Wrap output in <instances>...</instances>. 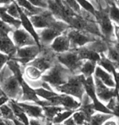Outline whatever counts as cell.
<instances>
[{"label":"cell","instance_id":"6da1fadb","mask_svg":"<svg viewBox=\"0 0 119 125\" xmlns=\"http://www.w3.org/2000/svg\"><path fill=\"white\" fill-rule=\"evenodd\" d=\"M72 75L73 74L70 70L56 61L51 69L43 74L41 79L47 83L52 88H55L66 83Z\"/></svg>","mask_w":119,"mask_h":125},{"label":"cell","instance_id":"7a4b0ae2","mask_svg":"<svg viewBox=\"0 0 119 125\" xmlns=\"http://www.w3.org/2000/svg\"><path fill=\"white\" fill-rule=\"evenodd\" d=\"M6 74L5 76L3 70L0 71V87L3 89V93L10 99H13L16 101H19L21 97L22 91L20 88V83L16 78L12 74L11 70L6 65Z\"/></svg>","mask_w":119,"mask_h":125},{"label":"cell","instance_id":"3957f363","mask_svg":"<svg viewBox=\"0 0 119 125\" xmlns=\"http://www.w3.org/2000/svg\"><path fill=\"white\" fill-rule=\"evenodd\" d=\"M84 79H85V77L81 74H73L69 78L66 83H64L62 86H59L57 88H53V90L58 93L72 96L80 101L83 95L85 94L83 86Z\"/></svg>","mask_w":119,"mask_h":125},{"label":"cell","instance_id":"277c9868","mask_svg":"<svg viewBox=\"0 0 119 125\" xmlns=\"http://www.w3.org/2000/svg\"><path fill=\"white\" fill-rule=\"evenodd\" d=\"M56 61V53L51 49L50 46H41V52L39 55L27 65H32L44 74L51 69Z\"/></svg>","mask_w":119,"mask_h":125},{"label":"cell","instance_id":"5b68a950","mask_svg":"<svg viewBox=\"0 0 119 125\" xmlns=\"http://www.w3.org/2000/svg\"><path fill=\"white\" fill-rule=\"evenodd\" d=\"M70 28L67 23L58 20L53 27L45 28L37 31L39 38V43L41 46H50L55 38Z\"/></svg>","mask_w":119,"mask_h":125},{"label":"cell","instance_id":"8992f818","mask_svg":"<svg viewBox=\"0 0 119 125\" xmlns=\"http://www.w3.org/2000/svg\"><path fill=\"white\" fill-rule=\"evenodd\" d=\"M94 16L104 41H106L107 43H113V41H115L113 39V23L109 18L108 12L105 10H96Z\"/></svg>","mask_w":119,"mask_h":125},{"label":"cell","instance_id":"52a82bcc","mask_svg":"<svg viewBox=\"0 0 119 125\" xmlns=\"http://www.w3.org/2000/svg\"><path fill=\"white\" fill-rule=\"evenodd\" d=\"M56 60L65 68L73 73V74H79L81 66L83 64L78 53L74 50H69L64 53L56 54Z\"/></svg>","mask_w":119,"mask_h":125},{"label":"cell","instance_id":"ba28073f","mask_svg":"<svg viewBox=\"0 0 119 125\" xmlns=\"http://www.w3.org/2000/svg\"><path fill=\"white\" fill-rule=\"evenodd\" d=\"M66 34L70 42V50L82 48L88 43H93L98 40L95 35L91 34L89 33L80 31L73 28L68 30Z\"/></svg>","mask_w":119,"mask_h":125},{"label":"cell","instance_id":"9c48e42d","mask_svg":"<svg viewBox=\"0 0 119 125\" xmlns=\"http://www.w3.org/2000/svg\"><path fill=\"white\" fill-rule=\"evenodd\" d=\"M41 52V45H32V46H26L23 48H17L16 52V55L11 59L17 61L20 63V65L22 67H25L34 61L37 56Z\"/></svg>","mask_w":119,"mask_h":125},{"label":"cell","instance_id":"30bf717a","mask_svg":"<svg viewBox=\"0 0 119 125\" xmlns=\"http://www.w3.org/2000/svg\"><path fill=\"white\" fill-rule=\"evenodd\" d=\"M29 20L35 29H45V28L53 27L57 21V19L52 15L48 9L44 10L38 15H34L29 16Z\"/></svg>","mask_w":119,"mask_h":125},{"label":"cell","instance_id":"8fae6325","mask_svg":"<svg viewBox=\"0 0 119 125\" xmlns=\"http://www.w3.org/2000/svg\"><path fill=\"white\" fill-rule=\"evenodd\" d=\"M52 103V105L61 106L65 110H78L81 105V103L78 99L74 98L73 96L66 95V94L60 93L59 95L55 97L51 98L48 100Z\"/></svg>","mask_w":119,"mask_h":125},{"label":"cell","instance_id":"7c38bea8","mask_svg":"<svg viewBox=\"0 0 119 125\" xmlns=\"http://www.w3.org/2000/svg\"><path fill=\"white\" fill-rule=\"evenodd\" d=\"M94 77V82H95V94L100 101H101L104 103H108L109 101L111 98L116 97L118 95V93L115 88H109L106 85L102 83L99 79L96 77Z\"/></svg>","mask_w":119,"mask_h":125},{"label":"cell","instance_id":"4fadbf2b","mask_svg":"<svg viewBox=\"0 0 119 125\" xmlns=\"http://www.w3.org/2000/svg\"><path fill=\"white\" fill-rule=\"evenodd\" d=\"M12 34V41L17 48H23L26 46L36 45V42L29 33L23 29L19 28L11 33Z\"/></svg>","mask_w":119,"mask_h":125},{"label":"cell","instance_id":"5bb4252c","mask_svg":"<svg viewBox=\"0 0 119 125\" xmlns=\"http://www.w3.org/2000/svg\"><path fill=\"white\" fill-rule=\"evenodd\" d=\"M18 105L22 108L24 112L29 118L38 119H45L43 115V107L38 105H36L34 102H20L17 101Z\"/></svg>","mask_w":119,"mask_h":125},{"label":"cell","instance_id":"9a60e30c","mask_svg":"<svg viewBox=\"0 0 119 125\" xmlns=\"http://www.w3.org/2000/svg\"><path fill=\"white\" fill-rule=\"evenodd\" d=\"M51 49L55 53H64L70 50V42L67 36L66 31L56 37L50 45Z\"/></svg>","mask_w":119,"mask_h":125},{"label":"cell","instance_id":"2e32d148","mask_svg":"<svg viewBox=\"0 0 119 125\" xmlns=\"http://www.w3.org/2000/svg\"><path fill=\"white\" fill-rule=\"evenodd\" d=\"M73 50L78 53V56L82 61H92L97 63L100 60V54L93 49L91 43H88L82 48L73 49Z\"/></svg>","mask_w":119,"mask_h":125},{"label":"cell","instance_id":"e0dca14e","mask_svg":"<svg viewBox=\"0 0 119 125\" xmlns=\"http://www.w3.org/2000/svg\"><path fill=\"white\" fill-rule=\"evenodd\" d=\"M20 88H21V91H22L21 97H20L19 100L20 102H34V104H36L38 101L41 100V99L37 96L34 89L31 88V87L27 83V82L25 81V79L20 83Z\"/></svg>","mask_w":119,"mask_h":125},{"label":"cell","instance_id":"ac0fdd59","mask_svg":"<svg viewBox=\"0 0 119 125\" xmlns=\"http://www.w3.org/2000/svg\"><path fill=\"white\" fill-rule=\"evenodd\" d=\"M18 11H19L20 21V22H21V25H22L23 29H24L25 31H27L33 38H34L37 45H40L38 33H37V30H35V28L34 27V25H33L31 21H30L29 17L24 12V11H23L21 8H20L19 6H18Z\"/></svg>","mask_w":119,"mask_h":125},{"label":"cell","instance_id":"d6986e66","mask_svg":"<svg viewBox=\"0 0 119 125\" xmlns=\"http://www.w3.org/2000/svg\"><path fill=\"white\" fill-rule=\"evenodd\" d=\"M17 48L9 35L0 37V52L8 56L10 58L15 56Z\"/></svg>","mask_w":119,"mask_h":125},{"label":"cell","instance_id":"ffe728a7","mask_svg":"<svg viewBox=\"0 0 119 125\" xmlns=\"http://www.w3.org/2000/svg\"><path fill=\"white\" fill-rule=\"evenodd\" d=\"M94 76L99 79L104 85H106L109 88H115V83H114L113 74H109V72L105 71L103 68H101L99 65H97L95 68Z\"/></svg>","mask_w":119,"mask_h":125},{"label":"cell","instance_id":"44dd1931","mask_svg":"<svg viewBox=\"0 0 119 125\" xmlns=\"http://www.w3.org/2000/svg\"><path fill=\"white\" fill-rule=\"evenodd\" d=\"M8 105L11 107V109L12 110L13 114L15 115L16 119L20 120V122H22L23 124L25 125L29 124V118L28 117L26 114L24 112L22 108L18 105L17 101L13 100V99H10L8 102Z\"/></svg>","mask_w":119,"mask_h":125},{"label":"cell","instance_id":"7402d4cb","mask_svg":"<svg viewBox=\"0 0 119 125\" xmlns=\"http://www.w3.org/2000/svg\"><path fill=\"white\" fill-rule=\"evenodd\" d=\"M16 3L18 4V6L24 11V12L29 16H34V15H38V14L42 13L46 9L37 8V7L34 6L27 0H15Z\"/></svg>","mask_w":119,"mask_h":125},{"label":"cell","instance_id":"603a6c76","mask_svg":"<svg viewBox=\"0 0 119 125\" xmlns=\"http://www.w3.org/2000/svg\"><path fill=\"white\" fill-rule=\"evenodd\" d=\"M65 109L61 106H56V105H50V106L43 107V115L45 117L46 122H52L53 119L56 115Z\"/></svg>","mask_w":119,"mask_h":125},{"label":"cell","instance_id":"cb8c5ba5","mask_svg":"<svg viewBox=\"0 0 119 125\" xmlns=\"http://www.w3.org/2000/svg\"><path fill=\"white\" fill-rule=\"evenodd\" d=\"M43 74V72L32 65H26L24 69V78L31 81L41 79Z\"/></svg>","mask_w":119,"mask_h":125},{"label":"cell","instance_id":"d4e9b609","mask_svg":"<svg viewBox=\"0 0 119 125\" xmlns=\"http://www.w3.org/2000/svg\"><path fill=\"white\" fill-rule=\"evenodd\" d=\"M96 66H97L96 62H94V61H84L82 65L81 66L79 74H82L85 78L93 76Z\"/></svg>","mask_w":119,"mask_h":125},{"label":"cell","instance_id":"484cf974","mask_svg":"<svg viewBox=\"0 0 119 125\" xmlns=\"http://www.w3.org/2000/svg\"><path fill=\"white\" fill-rule=\"evenodd\" d=\"M97 65L103 68L105 71L109 72V74H113L115 70H117L115 68V65H114V63L109 60L104 53L100 54V60L97 62Z\"/></svg>","mask_w":119,"mask_h":125},{"label":"cell","instance_id":"4316f807","mask_svg":"<svg viewBox=\"0 0 119 125\" xmlns=\"http://www.w3.org/2000/svg\"><path fill=\"white\" fill-rule=\"evenodd\" d=\"M113 117V115H106V114H102V113L95 112L91 117L90 120L87 123V125H103L107 120Z\"/></svg>","mask_w":119,"mask_h":125},{"label":"cell","instance_id":"83f0119b","mask_svg":"<svg viewBox=\"0 0 119 125\" xmlns=\"http://www.w3.org/2000/svg\"><path fill=\"white\" fill-rule=\"evenodd\" d=\"M109 16L114 24L119 25V8L113 0H109Z\"/></svg>","mask_w":119,"mask_h":125},{"label":"cell","instance_id":"f1b7e54d","mask_svg":"<svg viewBox=\"0 0 119 125\" xmlns=\"http://www.w3.org/2000/svg\"><path fill=\"white\" fill-rule=\"evenodd\" d=\"M92 106L93 109L95 112L98 113H102V114H106V115H112V112L110 110H109V108L107 107V105L104 102H102L101 101H100L98 97H95L92 99Z\"/></svg>","mask_w":119,"mask_h":125},{"label":"cell","instance_id":"f546056e","mask_svg":"<svg viewBox=\"0 0 119 125\" xmlns=\"http://www.w3.org/2000/svg\"><path fill=\"white\" fill-rule=\"evenodd\" d=\"M34 91H35L37 96H38L41 100H46V101L50 100L51 98L55 97V96H56L60 94L54 90H46V89L43 88H35Z\"/></svg>","mask_w":119,"mask_h":125},{"label":"cell","instance_id":"4dcf8cb0","mask_svg":"<svg viewBox=\"0 0 119 125\" xmlns=\"http://www.w3.org/2000/svg\"><path fill=\"white\" fill-rule=\"evenodd\" d=\"M75 111H76V110H63V111L59 113V114H58L53 119L52 123L54 125H55V124H61L65 121V120H67L69 118H70Z\"/></svg>","mask_w":119,"mask_h":125},{"label":"cell","instance_id":"1f68e13d","mask_svg":"<svg viewBox=\"0 0 119 125\" xmlns=\"http://www.w3.org/2000/svg\"><path fill=\"white\" fill-rule=\"evenodd\" d=\"M0 112H1V115L3 119L11 120V121H13V119H16L12 110L11 109V107L9 106L8 104H5V105H2L0 107Z\"/></svg>","mask_w":119,"mask_h":125},{"label":"cell","instance_id":"d6a6232c","mask_svg":"<svg viewBox=\"0 0 119 125\" xmlns=\"http://www.w3.org/2000/svg\"><path fill=\"white\" fill-rule=\"evenodd\" d=\"M72 118L78 125H87V119L83 112L76 110L72 115Z\"/></svg>","mask_w":119,"mask_h":125},{"label":"cell","instance_id":"836d02e7","mask_svg":"<svg viewBox=\"0 0 119 125\" xmlns=\"http://www.w3.org/2000/svg\"><path fill=\"white\" fill-rule=\"evenodd\" d=\"M76 1H77V3L79 4V6L81 7V8H82L84 11L91 13L94 16V14L96 10H95L93 5L89 1H87V0H76Z\"/></svg>","mask_w":119,"mask_h":125},{"label":"cell","instance_id":"e575fe53","mask_svg":"<svg viewBox=\"0 0 119 125\" xmlns=\"http://www.w3.org/2000/svg\"><path fill=\"white\" fill-rule=\"evenodd\" d=\"M7 13L9 14L11 16L16 18V19H19L20 20V14L19 11H18V5L16 3V1H14L12 3L7 5Z\"/></svg>","mask_w":119,"mask_h":125},{"label":"cell","instance_id":"d590c367","mask_svg":"<svg viewBox=\"0 0 119 125\" xmlns=\"http://www.w3.org/2000/svg\"><path fill=\"white\" fill-rule=\"evenodd\" d=\"M16 29L11 25H9L3 22V21L0 20V37L5 36V35H9V34L12 33Z\"/></svg>","mask_w":119,"mask_h":125},{"label":"cell","instance_id":"8d00e7d4","mask_svg":"<svg viewBox=\"0 0 119 125\" xmlns=\"http://www.w3.org/2000/svg\"><path fill=\"white\" fill-rule=\"evenodd\" d=\"M64 2L66 3V5L69 7L72 11H73L76 14H78V15H80V13L82 11V8H81V7L79 6V4L77 3L76 0H64Z\"/></svg>","mask_w":119,"mask_h":125},{"label":"cell","instance_id":"74e56055","mask_svg":"<svg viewBox=\"0 0 119 125\" xmlns=\"http://www.w3.org/2000/svg\"><path fill=\"white\" fill-rule=\"evenodd\" d=\"M30 3L37 8H40L43 9H47V3L46 0H27Z\"/></svg>","mask_w":119,"mask_h":125},{"label":"cell","instance_id":"f35d334b","mask_svg":"<svg viewBox=\"0 0 119 125\" xmlns=\"http://www.w3.org/2000/svg\"><path fill=\"white\" fill-rule=\"evenodd\" d=\"M9 59H10V57H9L8 56L0 52V71L3 70V68L4 66H5V65L7 64V62L8 61Z\"/></svg>","mask_w":119,"mask_h":125},{"label":"cell","instance_id":"ab89813d","mask_svg":"<svg viewBox=\"0 0 119 125\" xmlns=\"http://www.w3.org/2000/svg\"><path fill=\"white\" fill-rule=\"evenodd\" d=\"M46 120L45 119H29V125H45Z\"/></svg>","mask_w":119,"mask_h":125},{"label":"cell","instance_id":"60d3db41","mask_svg":"<svg viewBox=\"0 0 119 125\" xmlns=\"http://www.w3.org/2000/svg\"><path fill=\"white\" fill-rule=\"evenodd\" d=\"M112 74L113 76L114 83H115V90L119 93V71L115 70Z\"/></svg>","mask_w":119,"mask_h":125},{"label":"cell","instance_id":"b9f144b4","mask_svg":"<svg viewBox=\"0 0 119 125\" xmlns=\"http://www.w3.org/2000/svg\"><path fill=\"white\" fill-rule=\"evenodd\" d=\"M113 34L114 38H116V41L119 42V25L113 23Z\"/></svg>","mask_w":119,"mask_h":125},{"label":"cell","instance_id":"7bdbcfd3","mask_svg":"<svg viewBox=\"0 0 119 125\" xmlns=\"http://www.w3.org/2000/svg\"><path fill=\"white\" fill-rule=\"evenodd\" d=\"M103 125H118V120H117L116 118L113 116V118H111V119L107 120Z\"/></svg>","mask_w":119,"mask_h":125},{"label":"cell","instance_id":"ee69618b","mask_svg":"<svg viewBox=\"0 0 119 125\" xmlns=\"http://www.w3.org/2000/svg\"><path fill=\"white\" fill-rule=\"evenodd\" d=\"M9 100H10V98H9L8 96H7L6 95L0 96V107H1L2 105H5V104H8Z\"/></svg>","mask_w":119,"mask_h":125},{"label":"cell","instance_id":"f6af8a7d","mask_svg":"<svg viewBox=\"0 0 119 125\" xmlns=\"http://www.w3.org/2000/svg\"><path fill=\"white\" fill-rule=\"evenodd\" d=\"M63 124H64V125H78L75 122H74V120L73 119L72 116L70 118H69L67 120H65Z\"/></svg>","mask_w":119,"mask_h":125},{"label":"cell","instance_id":"bcb514c9","mask_svg":"<svg viewBox=\"0 0 119 125\" xmlns=\"http://www.w3.org/2000/svg\"><path fill=\"white\" fill-rule=\"evenodd\" d=\"M15 0H0V5H3V6H7L9 5V4L12 3Z\"/></svg>","mask_w":119,"mask_h":125},{"label":"cell","instance_id":"7dc6e473","mask_svg":"<svg viewBox=\"0 0 119 125\" xmlns=\"http://www.w3.org/2000/svg\"><path fill=\"white\" fill-rule=\"evenodd\" d=\"M13 123H14V125H25L23 124L22 122H20V120H18L17 119H13Z\"/></svg>","mask_w":119,"mask_h":125},{"label":"cell","instance_id":"c3c4849f","mask_svg":"<svg viewBox=\"0 0 119 125\" xmlns=\"http://www.w3.org/2000/svg\"><path fill=\"white\" fill-rule=\"evenodd\" d=\"M5 96V93H3V89H2L1 87H0V96Z\"/></svg>","mask_w":119,"mask_h":125},{"label":"cell","instance_id":"681fc988","mask_svg":"<svg viewBox=\"0 0 119 125\" xmlns=\"http://www.w3.org/2000/svg\"><path fill=\"white\" fill-rule=\"evenodd\" d=\"M0 125H5L4 124V122H3V120L2 118H0Z\"/></svg>","mask_w":119,"mask_h":125},{"label":"cell","instance_id":"f907efd6","mask_svg":"<svg viewBox=\"0 0 119 125\" xmlns=\"http://www.w3.org/2000/svg\"><path fill=\"white\" fill-rule=\"evenodd\" d=\"M45 125H54L52 122H46Z\"/></svg>","mask_w":119,"mask_h":125},{"label":"cell","instance_id":"816d5d0a","mask_svg":"<svg viewBox=\"0 0 119 125\" xmlns=\"http://www.w3.org/2000/svg\"><path fill=\"white\" fill-rule=\"evenodd\" d=\"M55 125H64V124H55Z\"/></svg>","mask_w":119,"mask_h":125},{"label":"cell","instance_id":"f5cc1de1","mask_svg":"<svg viewBox=\"0 0 119 125\" xmlns=\"http://www.w3.org/2000/svg\"><path fill=\"white\" fill-rule=\"evenodd\" d=\"M0 118H2V115H1V112H0Z\"/></svg>","mask_w":119,"mask_h":125}]
</instances>
